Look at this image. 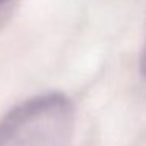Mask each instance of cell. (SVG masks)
Listing matches in <instances>:
<instances>
[{
    "label": "cell",
    "mask_w": 146,
    "mask_h": 146,
    "mask_svg": "<svg viewBox=\"0 0 146 146\" xmlns=\"http://www.w3.org/2000/svg\"><path fill=\"white\" fill-rule=\"evenodd\" d=\"M74 107L61 93L24 101L0 121V146H72Z\"/></svg>",
    "instance_id": "obj_1"
},
{
    "label": "cell",
    "mask_w": 146,
    "mask_h": 146,
    "mask_svg": "<svg viewBox=\"0 0 146 146\" xmlns=\"http://www.w3.org/2000/svg\"><path fill=\"white\" fill-rule=\"evenodd\" d=\"M7 2H8V0H0V7H2V5H5Z\"/></svg>",
    "instance_id": "obj_3"
},
{
    "label": "cell",
    "mask_w": 146,
    "mask_h": 146,
    "mask_svg": "<svg viewBox=\"0 0 146 146\" xmlns=\"http://www.w3.org/2000/svg\"><path fill=\"white\" fill-rule=\"evenodd\" d=\"M140 69H141L143 76L146 77V41H145V47L141 52V58H140Z\"/></svg>",
    "instance_id": "obj_2"
}]
</instances>
